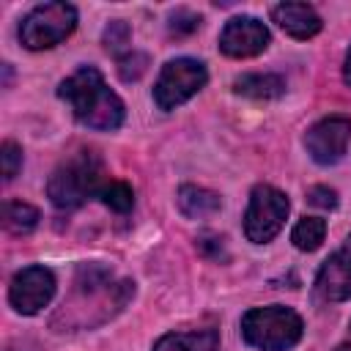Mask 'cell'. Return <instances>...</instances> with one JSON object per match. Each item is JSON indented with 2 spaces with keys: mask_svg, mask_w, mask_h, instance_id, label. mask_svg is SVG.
<instances>
[{
  "mask_svg": "<svg viewBox=\"0 0 351 351\" xmlns=\"http://www.w3.org/2000/svg\"><path fill=\"white\" fill-rule=\"evenodd\" d=\"M132 296H134L132 280H118L112 274V269H107L101 263H82L77 269L74 288H71L69 299H63V307L58 310L52 324H58L63 318L60 332L90 329V326L112 318Z\"/></svg>",
  "mask_w": 351,
  "mask_h": 351,
  "instance_id": "obj_1",
  "label": "cell"
},
{
  "mask_svg": "<svg viewBox=\"0 0 351 351\" xmlns=\"http://www.w3.org/2000/svg\"><path fill=\"white\" fill-rule=\"evenodd\" d=\"M58 96L71 107L74 118L99 132H112L123 123V101L121 96L104 82L101 71L93 66L77 69L58 85Z\"/></svg>",
  "mask_w": 351,
  "mask_h": 351,
  "instance_id": "obj_2",
  "label": "cell"
},
{
  "mask_svg": "<svg viewBox=\"0 0 351 351\" xmlns=\"http://www.w3.org/2000/svg\"><path fill=\"white\" fill-rule=\"evenodd\" d=\"M104 186V165L93 151H77L66 162H60L49 181L47 195L58 208H77L88 197L99 195Z\"/></svg>",
  "mask_w": 351,
  "mask_h": 351,
  "instance_id": "obj_3",
  "label": "cell"
},
{
  "mask_svg": "<svg viewBox=\"0 0 351 351\" xmlns=\"http://www.w3.org/2000/svg\"><path fill=\"white\" fill-rule=\"evenodd\" d=\"M302 332L299 313L282 304L252 307L241 315V337L261 351H288L302 340Z\"/></svg>",
  "mask_w": 351,
  "mask_h": 351,
  "instance_id": "obj_4",
  "label": "cell"
},
{
  "mask_svg": "<svg viewBox=\"0 0 351 351\" xmlns=\"http://www.w3.org/2000/svg\"><path fill=\"white\" fill-rule=\"evenodd\" d=\"M77 27V8L69 3H41L19 25V41L27 49H49Z\"/></svg>",
  "mask_w": 351,
  "mask_h": 351,
  "instance_id": "obj_5",
  "label": "cell"
},
{
  "mask_svg": "<svg viewBox=\"0 0 351 351\" xmlns=\"http://www.w3.org/2000/svg\"><path fill=\"white\" fill-rule=\"evenodd\" d=\"M288 197L271 184H258L250 195V206L244 211V233L252 244H266L271 241L288 217Z\"/></svg>",
  "mask_w": 351,
  "mask_h": 351,
  "instance_id": "obj_6",
  "label": "cell"
},
{
  "mask_svg": "<svg viewBox=\"0 0 351 351\" xmlns=\"http://www.w3.org/2000/svg\"><path fill=\"white\" fill-rule=\"evenodd\" d=\"M208 80V71L195 58H176L167 60L159 71V80L154 85V101L159 110H176L178 104L189 101Z\"/></svg>",
  "mask_w": 351,
  "mask_h": 351,
  "instance_id": "obj_7",
  "label": "cell"
},
{
  "mask_svg": "<svg viewBox=\"0 0 351 351\" xmlns=\"http://www.w3.org/2000/svg\"><path fill=\"white\" fill-rule=\"evenodd\" d=\"M55 296V274L47 266H25L14 274L8 285V302L22 315H36Z\"/></svg>",
  "mask_w": 351,
  "mask_h": 351,
  "instance_id": "obj_8",
  "label": "cell"
},
{
  "mask_svg": "<svg viewBox=\"0 0 351 351\" xmlns=\"http://www.w3.org/2000/svg\"><path fill=\"white\" fill-rule=\"evenodd\" d=\"M348 140H351V118L348 115H326V118L315 121L304 134L307 154L318 165L340 162L348 148Z\"/></svg>",
  "mask_w": 351,
  "mask_h": 351,
  "instance_id": "obj_9",
  "label": "cell"
},
{
  "mask_svg": "<svg viewBox=\"0 0 351 351\" xmlns=\"http://www.w3.org/2000/svg\"><path fill=\"white\" fill-rule=\"evenodd\" d=\"M269 47V27L255 16H233L219 33V49L228 58H252Z\"/></svg>",
  "mask_w": 351,
  "mask_h": 351,
  "instance_id": "obj_10",
  "label": "cell"
},
{
  "mask_svg": "<svg viewBox=\"0 0 351 351\" xmlns=\"http://www.w3.org/2000/svg\"><path fill=\"white\" fill-rule=\"evenodd\" d=\"M315 299L318 302H346L351 299V236L335 250L318 269L315 277Z\"/></svg>",
  "mask_w": 351,
  "mask_h": 351,
  "instance_id": "obj_11",
  "label": "cell"
},
{
  "mask_svg": "<svg viewBox=\"0 0 351 351\" xmlns=\"http://www.w3.org/2000/svg\"><path fill=\"white\" fill-rule=\"evenodd\" d=\"M271 19L293 38H313L324 27L318 11L307 3H280L271 8Z\"/></svg>",
  "mask_w": 351,
  "mask_h": 351,
  "instance_id": "obj_12",
  "label": "cell"
},
{
  "mask_svg": "<svg viewBox=\"0 0 351 351\" xmlns=\"http://www.w3.org/2000/svg\"><path fill=\"white\" fill-rule=\"evenodd\" d=\"M233 90L255 101H269L285 93V80L280 74H241L233 80Z\"/></svg>",
  "mask_w": 351,
  "mask_h": 351,
  "instance_id": "obj_13",
  "label": "cell"
},
{
  "mask_svg": "<svg viewBox=\"0 0 351 351\" xmlns=\"http://www.w3.org/2000/svg\"><path fill=\"white\" fill-rule=\"evenodd\" d=\"M176 200H178L181 214L189 217V219L211 217V214H217L219 206H222V200H219L217 192L203 189V186H195V184H184V186L178 189V197H176Z\"/></svg>",
  "mask_w": 351,
  "mask_h": 351,
  "instance_id": "obj_14",
  "label": "cell"
},
{
  "mask_svg": "<svg viewBox=\"0 0 351 351\" xmlns=\"http://www.w3.org/2000/svg\"><path fill=\"white\" fill-rule=\"evenodd\" d=\"M219 337L214 329H195V332H170L162 335L154 351H217Z\"/></svg>",
  "mask_w": 351,
  "mask_h": 351,
  "instance_id": "obj_15",
  "label": "cell"
},
{
  "mask_svg": "<svg viewBox=\"0 0 351 351\" xmlns=\"http://www.w3.org/2000/svg\"><path fill=\"white\" fill-rule=\"evenodd\" d=\"M324 236H326V222H324L321 217H302V219L293 225V230H291V241H293V247L302 250V252L318 250L321 241H324Z\"/></svg>",
  "mask_w": 351,
  "mask_h": 351,
  "instance_id": "obj_16",
  "label": "cell"
},
{
  "mask_svg": "<svg viewBox=\"0 0 351 351\" xmlns=\"http://www.w3.org/2000/svg\"><path fill=\"white\" fill-rule=\"evenodd\" d=\"M3 222L14 233H30L38 225V208L22 200H5L3 206Z\"/></svg>",
  "mask_w": 351,
  "mask_h": 351,
  "instance_id": "obj_17",
  "label": "cell"
},
{
  "mask_svg": "<svg viewBox=\"0 0 351 351\" xmlns=\"http://www.w3.org/2000/svg\"><path fill=\"white\" fill-rule=\"evenodd\" d=\"M99 197H101V203H104L107 208H112V211H118V214H126V211L134 206V192H132V186H129L126 181H107V184L101 186Z\"/></svg>",
  "mask_w": 351,
  "mask_h": 351,
  "instance_id": "obj_18",
  "label": "cell"
},
{
  "mask_svg": "<svg viewBox=\"0 0 351 351\" xmlns=\"http://www.w3.org/2000/svg\"><path fill=\"white\" fill-rule=\"evenodd\" d=\"M148 69V55L145 52H126L118 58V74L123 82H137Z\"/></svg>",
  "mask_w": 351,
  "mask_h": 351,
  "instance_id": "obj_19",
  "label": "cell"
},
{
  "mask_svg": "<svg viewBox=\"0 0 351 351\" xmlns=\"http://www.w3.org/2000/svg\"><path fill=\"white\" fill-rule=\"evenodd\" d=\"M129 38H132V30H129V25L123 19H112L104 27V36H101V41H104V47L110 52H121L129 44Z\"/></svg>",
  "mask_w": 351,
  "mask_h": 351,
  "instance_id": "obj_20",
  "label": "cell"
},
{
  "mask_svg": "<svg viewBox=\"0 0 351 351\" xmlns=\"http://www.w3.org/2000/svg\"><path fill=\"white\" fill-rule=\"evenodd\" d=\"M0 159H3V178L14 181L16 173L22 170V148L14 140H5L3 148H0Z\"/></svg>",
  "mask_w": 351,
  "mask_h": 351,
  "instance_id": "obj_21",
  "label": "cell"
},
{
  "mask_svg": "<svg viewBox=\"0 0 351 351\" xmlns=\"http://www.w3.org/2000/svg\"><path fill=\"white\" fill-rule=\"evenodd\" d=\"M200 27V16L197 14H192V11H186V8H178L176 14H170V33H176V36H189V33H195Z\"/></svg>",
  "mask_w": 351,
  "mask_h": 351,
  "instance_id": "obj_22",
  "label": "cell"
},
{
  "mask_svg": "<svg viewBox=\"0 0 351 351\" xmlns=\"http://www.w3.org/2000/svg\"><path fill=\"white\" fill-rule=\"evenodd\" d=\"M197 250H200L206 258H211V261H225V258H228V252H225V239H222V236H214V233H203V236L197 239Z\"/></svg>",
  "mask_w": 351,
  "mask_h": 351,
  "instance_id": "obj_23",
  "label": "cell"
},
{
  "mask_svg": "<svg viewBox=\"0 0 351 351\" xmlns=\"http://www.w3.org/2000/svg\"><path fill=\"white\" fill-rule=\"evenodd\" d=\"M307 200L313 203V206H318V208H335L337 206V192L335 189H329V186H310V192H307Z\"/></svg>",
  "mask_w": 351,
  "mask_h": 351,
  "instance_id": "obj_24",
  "label": "cell"
},
{
  "mask_svg": "<svg viewBox=\"0 0 351 351\" xmlns=\"http://www.w3.org/2000/svg\"><path fill=\"white\" fill-rule=\"evenodd\" d=\"M343 80H346V85H351V47H348L346 60H343Z\"/></svg>",
  "mask_w": 351,
  "mask_h": 351,
  "instance_id": "obj_25",
  "label": "cell"
},
{
  "mask_svg": "<svg viewBox=\"0 0 351 351\" xmlns=\"http://www.w3.org/2000/svg\"><path fill=\"white\" fill-rule=\"evenodd\" d=\"M335 351H351V343H343V346H337Z\"/></svg>",
  "mask_w": 351,
  "mask_h": 351,
  "instance_id": "obj_26",
  "label": "cell"
},
{
  "mask_svg": "<svg viewBox=\"0 0 351 351\" xmlns=\"http://www.w3.org/2000/svg\"><path fill=\"white\" fill-rule=\"evenodd\" d=\"M348 332H351V324H348Z\"/></svg>",
  "mask_w": 351,
  "mask_h": 351,
  "instance_id": "obj_27",
  "label": "cell"
}]
</instances>
